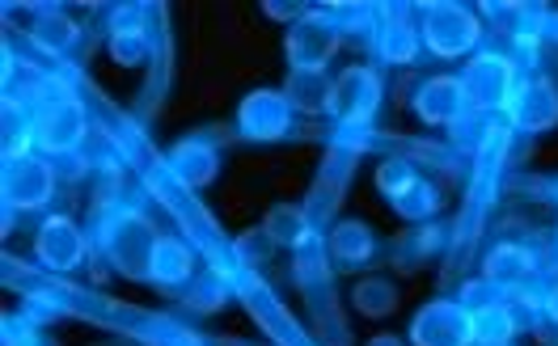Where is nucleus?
<instances>
[{
    "label": "nucleus",
    "instance_id": "f257e3e1",
    "mask_svg": "<svg viewBox=\"0 0 558 346\" xmlns=\"http://www.w3.org/2000/svg\"><path fill=\"white\" fill-rule=\"evenodd\" d=\"M157 242H161V233L153 228V215L136 203H110L98 215V254L106 267L128 283H148Z\"/></svg>",
    "mask_w": 558,
    "mask_h": 346
},
{
    "label": "nucleus",
    "instance_id": "f03ea898",
    "mask_svg": "<svg viewBox=\"0 0 558 346\" xmlns=\"http://www.w3.org/2000/svg\"><path fill=\"white\" fill-rule=\"evenodd\" d=\"M418 30H423V47L436 60H474L478 42H483V13L465 0H436L418 9Z\"/></svg>",
    "mask_w": 558,
    "mask_h": 346
},
{
    "label": "nucleus",
    "instance_id": "7ed1b4c3",
    "mask_svg": "<svg viewBox=\"0 0 558 346\" xmlns=\"http://www.w3.org/2000/svg\"><path fill=\"white\" fill-rule=\"evenodd\" d=\"M381 102H385L381 72L368 69V64H348V69L335 72L326 81V106L322 110L343 132V127H373Z\"/></svg>",
    "mask_w": 558,
    "mask_h": 346
},
{
    "label": "nucleus",
    "instance_id": "20e7f679",
    "mask_svg": "<svg viewBox=\"0 0 558 346\" xmlns=\"http://www.w3.org/2000/svg\"><path fill=\"white\" fill-rule=\"evenodd\" d=\"M60 190V170L51 157H43L35 148H13L4 157V173H0V195L9 211H43L51 208Z\"/></svg>",
    "mask_w": 558,
    "mask_h": 346
},
{
    "label": "nucleus",
    "instance_id": "39448f33",
    "mask_svg": "<svg viewBox=\"0 0 558 346\" xmlns=\"http://www.w3.org/2000/svg\"><path fill=\"white\" fill-rule=\"evenodd\" d=\"M26 139L43 157H72L89 139V114L76 98H47L26 114Z\"/></svg>",
    "mask_w": 558,
    "mask_h": 346
},
{
    "label": "nucleus",
    "instance_id": "423d86ee",
    "mask_svg": "<svg viewBox=\"0 0 558 346\" xmlns=\"http://www.w3.org/2000/svg\"><path fill=\"white\" fill-rule=\"evenodd\" d=\"M377 190L407 224H432L440 215V203H445L436 182H427L415 170V161H407V157H385L377 165Z\"/></svg>",
    "mask_w": 558,
    "mask_h": 346
},
{
    "label": "nucleus",
    "instance_id": "0eeeda50",
    "mask_svg": "<svg viewBox=\"0 0 558 346\" xmlns=\"http://www.w3.org/2000/svg\"><path fill=\"white\" fill-rule=\"evenodd\" d=\"M339 47H343V22L335 13H326V9H310L301 22L288 26L283 60L301 76H322L330 69V60L339 55Z\"/></svg>",
    "mask_w": 558,
    "mask_h": 346
},
{
    "label": "nucleus",
    "instance_id": "6e6552de",
    "mask_svg": "<svg viewBox=\"0 0 558 346\" xmlns=\"http://www.w3.org/2000/svg\"><path fill=\"white\" fill-rule=\"evenodd\" d=\"M521 85V69L512 64L508 51H478L465 69H461V89L474 114H495L508 110L512 94Z\"/></svg>",
    "mask_w": 558,
    "mask_h": 346
},
{
    "label": "nucleus",
    "instance_id": "1a4fd4ad",
    "mask_svg": "<svg viewBox=\"0 0 558 346\" xmlns=\"http://www.w3.org/2000/svg\"><path fill=\"white\" fill-rule=\"evenodd\" d=\"M296 114L283 89H250L238 102V136L245 144H279L296 132Z\"/></svg>",
    "mask_w": 558,
    "mask_h": 346
},
{
    "label": "nucleus",
    "instance_id": "9d476101",
    "mask_svg": "<svg viewBox=\"0 0 558 346\" xmlns=\"http://www.w3.org/2000/svg\"><path fill=\"white\" fill-rule=\"evenodd\" d=\"M35 262L51 275H72L89 262V233L64 215V211H51L43 215L35 228Z\"/></svg>",
    "mask_w": 558,
    "mask_h": 346
},
{
    "label": "nucleus",
    "instance_id": "9b49d317",
    "mask_svg": "<svg viewBox=\"0 0 558 346\" xmlns=\"http://www.w3.org/2000/svg\"><path fill=\"white\" fill-rule=\"evenodd\" d=\"M411 346H478L474 312L457 296H436L411 317Z\"/></svg>",
    "mask_w": 558,
    "mask_h": 346
},
{
    "label": "nucleus",
    "instance_id": "f8f14e48",
    "mask_svg": "<svg viewBox=\"0 0 558 346\" xmlns=\"http://www.w3.org/2000/svg\"><path fill=\"white\" fill-rule=\"evenodd\" d=\"M504 123L508 132L517 136H546L558 127V85L550 76H521L512 102L504 110Z\"/></svg>",
    "mask_w": 558,
    "mask_h": 346
},
{
    "label": "nucleus",
    "instance_id": "ddd939ff",
    "mask_svg": "<svg viewBox=\"0 0 558 346\" xmlns=\"http://www.w3.org/2000/svg\"><path fill=\"white\" fill-rule=\"evenodd\" d=\"M220 161H225V144L216 132H191V136H182L166 152V170L174 177L178 186H186V190H204L216 182V173H220Z\"/></svg>",
    "mask_w": 558,
    "mask_h": 346
},
{
    "label": "nucleus",
    "instance_id": "4468645a",
    "mask_svg": "<svg viewBox=\"0 0 558 346\" xmlns=\"http://www.w3.org/2000/svg\"><path fill=\"white\" fill-rule=\"evenodd\" d=\"M381 258V242L364 220H335L326 228V262L330 271L348 275V271H368Z\"/></svg>",
    "mask_w": 558,
    "mask_h": 346
},
{
    "label": "nucleus",
    "instance_id": "2eb2a0df",
    "mask_svg": "<svg viewBox=\"0 0 558 346\" xmlns=\"http://www.w3.org/2000/svg\"><path fill=\"white\" fill-rule=\"evenodd\" d=\"M465 110L470 102H465L461 76H427L411 94V114L427 127H457L465 119Z\"/></svg>",
    "mask_w": 558,
    "mask_h": 346
},
{
    "label": "nucleus",
    "instance_id": "dca6fc26",
    "mask_svg": "<svg viewBox=\"0 0 558 346\" xmlns=\"http://www.w3.org/2000/svg\"><path fill=\"white\" fill-rule=\"evenodd\" d=\"M542 258L521 242H499L487 249V258H483V279H490L499 292H524V287H533V279L542 275Z\"/></svg>",
    "mask_w": 558,
    "mask_h": 346
},
{
    "label": "nucleus",
    "instance_id": "f3484780",
    "mask_svg": "<svg viewBox=\"0 0 558 346\" xmlns=\"http://www.w3.org/2000/svg\"><path fill=\"white\" fill-rule=\"evenodd\" d=\"M110 60L119 69H140L153 60V35H148V13L136 4H123L110 13Z\"/></svg>",
    "mask_w": 558,
    "mask_h": 346
},
{
    "label": "nucleus",
    "instance_id": "a211bd4d",
    "mask_svg": "<svg viewBox=\"0 0 558 346\" xmlns=\"http://www.w3.org/2000/svg\"><path fill=\"white\" fill-rule=\"evenodd\" d=\"M373 51L381 64H411L423 51V30H418L415 17H407L402 9H385L373 22Z\"/></svg>",
    "mask_w": 558,
    "mask_h": 346
},
{
    "label": "nucleus",
    "instance_id": "6ab92c4d",
    "mask_svg": "<svg viewBox=\"0 0 558 346\" xmlns=\"http://www.w3.org/2000/svg\"><path fill=\"white\" fill-rule=\"evenodd\" d=\"M195 275H199L195 245L186 242V237H178V233H161L157 254H153V275H148V283H157L166 292H182V287L195 283Z\"/></svg>",
    "mask_w": 558,
    "mask_h": 346
},
{
    "label": "nucleus",
    "instance_id": "aec40b11",
    "mask_svg": "<svg viewBox=\"0 0 558 346\" xmlns=\"http://www.w3.org/2000/svg\"><path fill=\"white\" fill-rule=\"evenodd\" d=\"M76 42H81V26L64 9H43V13L31 17V47L43 51V55L64 60V55L76 51Z\"/></svg>",
    "mask_w": 558,
    "mask_h": 346
},
{
    "label": "nucleus",
    "instance_id": "412c9836",
    "mask_svg": "<svg viewBox=\"0 0 558 346\" xmlns=\"http://www.w3.org/2000/svg\"><path fill=\"white\" fill-rule=\"evenodd\" d=\"M445 242H449V233H445L436 220H432V224H411V228L393 242L389 258H393L398 271H415V267H423L427 258H436V254L445 249Z\"/></svg>",
    "mask_w": 558,
    "mask_h": 346
},
{
    "label": "nucleus",
    "instance_id": "4be33fe9",
    "mask_svg": "<svg viewBox=\"0 0 558 346\" xmlns=\"http://www.w3.org/2000/svg\"><path fill=\"white\" fill-rule=\"evenodd\" d=\"M263 228L271 233V242L279 249H301L317 233V224L310 220V208H301V203H279V208H271L267 220H263Z\"/></svg>",
    "mask_w": 558,
    "mask_h": 346
},
{
    "label": "nucleus",
    "instance_id": "5701e85b",
    "mask_svg": "<svg viewBox=\"0 0 558 346\" xmlns=\"http://www.w3.org/2000/svg\"><path fill=\"white\" fill-rule=\"evenodd\" d=\"M351 309L360 317H389L398 309V283L385 275H364L351 287Z\"/></svg>",
    "mask_w": 558,
    "mask_h": 346
},
{
    "label": "nucleus",
    "instance_id": "b1692460",
    "mask_svg": "<svg viewBox=\"0 0 558 346\" xmlns=\"http://www.w3.org/2000/svg\"><path fill=\"white\" fill-rule=\"evenodd\" d=\"M474 330H478V346H512L517 330H521L512 296L504 305H490V309L474 312Z\"/></svg>",
    "mask_w": 558,
    "mask_h": 346
},
{
    "label": "nucleus",
    "instance_id": "393cba45",
    "mask_svg": "<svg viewBox=\"0 0 558 346\" xmlns=\"http://www.w3.org/2000/svg\"><path fill=\"white\" fill-rule=\"evenodd\" d=\"M182 296V305L191 312H220L225 305H229V279L216 275V271H204V275H195V283L191 287H182L178 292Z\"/></svg>",
    "mask_w": 558,
    "mask_h": 346
},
{
    "label": "nucleus",
    "instance_id": "a878e982",
    "mask_svg": "<svg viewBox=\"0 0 558 346\" xmlns=\"http://www.w3.org/2000/svg\"><path fill=\"white\" fill-rule=\"evenodd\" d=\"M457 300H461L470 312H483V309H490V305H504V300H508V292H499L490 279L478 275V279H465V283H461Z\"/></svg>",
    "mask_w": 558,
    "mask_h": 346
},
{
    "label": "nucleus",
    "instance_id": "bb28decb",
    "mask_svg": "<svg viewBox=\"0 0 558 346\" xmlns=\"http://www.w3.org/2000/svg\"><path fill=\"white\" fill-rule=\"evenodd\" d=\"M233 249H238V258H242V262H267V258L276 254L279 245L271 242V233H267V228L258 224V228H250V233H242V237L233 242Z\"/></svg>",
    "mask_w": 558,
    "mask_h": 346
},
{
    "label": "nucleus",
    "instance_id": "cd10ccee",
    "mask_svg": "<svg viewBox=\"0 0 558 346\" xmlns=\"http://www.w3.org/2000/svg\"><path fill=\"white\" fill-rule=\"evenodd\" d=\"M263 13H267V17H276V22H301V17L310 13V4H276V0H267V4H263Z\"/></svg>",
    "mask_w": 558,
    "mask_h": 346
},
{
    "label": "nucleus",
    "instance_id": "c85d7f7f",
    "mask_svg": "<svg viewBox=\"0 0 558 346\" xmlns=\"http://www.w3.org/2000/svg\"><path fill=\"white\" fill-rule=\"evenodd\" d=\"M161 346H204V338H195L191 330H170V334H166V343H161Z\"/></svg>",
    "mask_w": 558,
    "mask_h": 346
},
{
    "label": "nucleus",
    "instance_id": "c756f323",
    "mask_svg": "<svg viewBox=\"0 0 558 346\" xmlns=\"http://www.w3.org/2000/svg\"><path fill=\"white\" fill-rule=\"evenodd\" d=\"M542 35L558 42V13H546V17H542Z\"/></svg>",
    "mask_w": 558,
    "mask_h": 346
},
{
    "label": "nucleus",
    "instance_id": "7c9ffc66",
    "mask_svg": "<svg viewBox=\"0 0 558 346\" xmlns=\"http://www.w3.org/2000/svg\"><path fill=\"white\" fill-rule=\"evenodd\" d=\"M411 338H398V334H381V338H373L368 346H407Z\"/></svg>",
    "mask_w": 558,
    "mask_h": 346
}]
</instances>
